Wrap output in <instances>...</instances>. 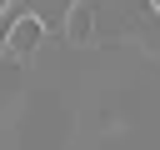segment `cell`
<instances>
[{
  "label": "cell",
  "mask_w": 160,
  "mask_h": 150,
  "mask_svg": "<svg viewBox=\"0 0 160 150\" xmlns=\"http://www.w3.org/2000/svg\"><path fill=\"white\" fill-rule=\"evenodd\" d=\"M10 5H15V0H0V15H10Z\"/></svg>",
  "instance_id": "2"
},
{
  "label": "cell",
  "mask_w": 160,
  "mask_h": 150,
  "mask_svg": "<svg viewBox=\"0 0 160 150\" xmlns=\"http://www.w3.org/2000/svg\"><path fill=\"white\" fill-rule=\"evenodd\" d=\"M40 45H45V20L40 15H20L0 40V60L5 65H30L40 55Z\"/></svg>",
  "instance_id": "1"
}]
</instances>
